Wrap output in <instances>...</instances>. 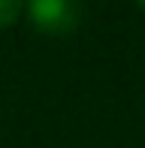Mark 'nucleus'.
<instances>
[{"label": "nucleus", "mask_w": 145, "mask_h": 148, "mask_svg": "<svg viewBox=\"0 0 145 148\" xmlns=\"http://www.w3.org/2000/svg\"><path fill=\"white\" fill-rule=\"evenodd\" d=\"M24 12L30 24L42 33H70L82 15V9L70 0H34Z\"/></svg>", "instance_id": "1"}, {"label": "nucleus", "mask_w": 145, "mask_h": 148, "mask_svg": "<svg viewBox=\"0 0 145 148\" xmlns=\"http://www.w3.org/2000/svg\"><path fill=\"white\" fill-rule=\"evenodd\" d=\"M24 9H27V6L18 3V0H0V30H3V27H12Z\"/></svg>", "instance_id": "2"}, {"label": "nucleus", "mask_w": 145, "mask_h": 148, "mask_svg": "<svg viewBox=\"0 0 145 148\" xmlns=\"http://www.w3.org/2000/svg\"><path fill=\"white\" fill-rule=\"evenodd\" d=\"M139 12H145V0H142V3H139Z\"/></svg>", "instance_id": "3"}]
</instances>
